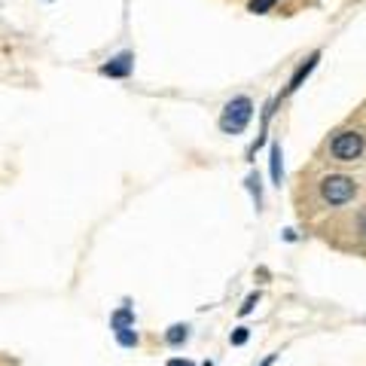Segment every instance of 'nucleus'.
Segmentation results:
<instances>
[{"mask_svg":"<svg viewBox=\"0 0 366 366\" xmlns=\"http://www.w3.org/2000/svg\"><path fill=\"white\" fill-rule=\"evenodd\" d=\"M250 116H253L250 98H232L226 107H223L220 129L226 131V135H238V131H244V125L250 122Z\"/></svg>","mask_w":366,"mask_h":366,"instance_id":"1","label":"nucleus"},{"mask_svg":"<svg viewBox=\"0 0 366 366\" xmlns=\"http://www.w3.org/2000/svg\"><path fill=\"white\" fill-rule=\"evenodd\" d=\"M321 195L330 205H345V202L354 199V180L342 177V174H330V177H323V183H321Z\"/></svg>","mask_w":366,"mask_h":366,"instance_id":"2","label":"nucleus"},{"mask_svg":"<svg viewBox=\"0 0 366 366\" xmlns=\"http://www.w3.org/2000/svg\"><path fill=\"white\" fill-rule=\"evenodd\" d=\"M330 150H333V156L339 162H354L363 153V135H357V131H342V135L333 138Z\"/></svg>","mask_w":366,"mask_h":366,"instance_id":"3","label":"nucleus"},{"mask_svg":"<svg viewBox=\"0 0 366 366\" xmlns=\"http://www.w3.org/2000/svg\"><path fill=\"white\" fill-rule=\"evenodd\" d=\"M131 65H135V55L122 52V55H116V58H110L107 65H101V74L104 76H129L131 74Z\"/></svg>","mask_w":366,"mask_h":366,"instance_id":"4","label":"nucleus"},{"mask_svg":"<svg viewBox=\"0 0 366 366\" xmlns=\"http://www.w3.org/2000/svg\"><path fill=\"white\" fill-rule=\"evenodd\" d=\"M318 61H321V52H312V55H308V58L297 67V74H293V80H290V86H287V92H297V89L302 86V80H305V76L312 74L314 67H318Z\"/></svg>","mask_w":366,"mask_h":366,"instance_id":"5","label":"nucleus"},{"mask_svg":"<svg viewBox=\"0 0 366 366\" xmlns=\"http://www.w3.org/2000/svg\"><path fill=\"white\" fill-rule=\"evenodd\" d=\"M110 323H114V330H116V333H119V330H131V323H135V314H131L129 308H119V312L114 314V321H110Z\"/></svg>","mask_w":366,"mask_h":366,"instance_id":"6","label":"nucleus"},{"mask_svg":"<svg viewBox=\"0 0 366 366\" xmlns=\"http://www.w3.org/2000/svg\"><path fill=\"white\" fill-rule=\"evenodd\" d=\"M186 327H180V323H177V327H171V330H168V336H165V339L168 342H171V345H180V342H186Z\"/></svg>","mask_w":366,"mask_h":366,"instance_id":"7","label":"nucleus"},{"mask_svg":"<svg viewBox=\"0 0 366 366\" xmlns=\"http://www.w3.org/2000/svg\"><path fill=\"white\" fill-rule=\"evenodd\" d=\"M272 180L281 183V147H272Z\"/></svg>","mask_w":366,"mask_h":366,"instance_id":"8","label":"nucleus"},{"mask_svg":"<svg viewBox=\"0 0 366 366\" xmlns=\"http://www.w3.org/2000/svg\"><path fill=\"white\" fill-rule=\"evenodd\" d=\"M274 3H278V0H250V12H257V16H263V12H269Z\"/></svg>","mask_w":366,"mask_h":366,"instance_id":"9","label":"nucleus"},{"mask_svg":"<svg viewBox=\"0 0 366 366\" xmlns=\"http://www.w3.org/2000/svg\"><path fill=\"white\" fill-rule=\"evenodd\" d=\"M119 342L122 345H138V333H131V330H119Z\"/></svg>","mask_w":366,"mask_h":366,"instance_id":"10","label":"nucleus"},{"mask_svg":"<svg viewBox=\"0 0 366 366\" xmlns=\"http://www.w3.org/2000/svg\"><path fill=\"white\" fill-rule=\"evenodd\" d=\"M257 302H259V293H250V297H248V302H244V305H241V314H250Z\"/></svg>","mask_w":366,"mask_h":366,"instance_id":"11","label":"nucleus"},{"mask_svg":"<svg viewBox=\"0 0 366 366\" xmlns=\"http://www.w3.org/2000/svg\"><path fill=\"white\" fill-rule=\"evenodd\" d=\"M244 342H248V330H235V333H232V345H244Z\"/></svg>","mask_w":366,"mask_h":366,"instance_id":"12","label":"nucleus"},{"mask_svg":"<svg viewBox=\"0 0 366 366\" xmlns=\"http://www.w3.org/2000/svg\"><path fill=\"white\" fill-rule=\"evenodd\" d=\"M168 366H193V363H186V360H168Z\"/></svg>","mask_w":366,"mask_h":366,"instance_id":"13","label":"nucleus"},{"mask_svg":"<svg viewBox=\"0 0 366 366\" xmlns=\"http://www.w3.org/2000/svg\"><path fill=\"white\" fill-rule=\"evenodd\" d=\"M272 360H274V357H269V360H266V363H263V366H272Z\"/></svg>","mask_w":366,"mask_h":366,"instance_id":"14","label":"nucleus"}]
</instances>
